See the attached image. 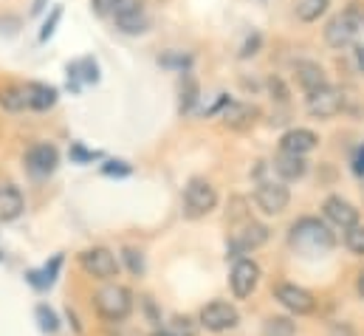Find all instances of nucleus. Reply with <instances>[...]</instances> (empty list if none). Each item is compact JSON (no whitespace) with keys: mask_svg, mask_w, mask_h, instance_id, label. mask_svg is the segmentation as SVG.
Here are the masks:
<instances>
[{"mask_svg":"<svg viewBox=\"0 0 364 336\" xmlns=\"http://www.w3.org/2000/svg\"><path fill=\"white\" fill-rule=\"evenodd\" d=\"M288 243L305 257H322L336 246V238L319 218H299L288 232Z\"/></svg>","mask_w":364,"mask_h":336,"instance_id":"obj_1","label":"nucleus"},{"mask_svg":"<svg viewBox=\"0 0 364 336\" xmlns=\"http://www.w3.org/2000/svg\"><path fill=\"white\" fill-rule=\"evenodd\" d=\"M364 31V3L350 0L336 17L328 20L325 26V43L331 48H345L350 43H356V37Z\"/></svg>","mask_w":364,"mask_h":336,"instance_id":"obj_2","label":"nucleus"},{"mask_svg":"<svg viewBox=\"0 0 364 336\" xmlns=\"http://www.w3.org/2000/svg\"><path fill=\"white\" fill-rule=\"evenodd\" d=\"M93 305H96V314L105 320V322H124L133 311V294L124 288V285H105L96 291L93 297Z\"/></svg>","mask_w":364,"mask_h":336,"instance_id":"obj_3","label":"nucleus"},{"mask_svg":"<svg viewBox=\"0 0 364 336\" xmlns=\"http://www.w3.org/2000/svg\"><path fill=\"white\" fill-rule=\"evenodd\" d=\"M218 206V189L206 178H189L183 189V212L186 218H203Z\"/></svg>","mask_w":364,"mask_h":336,"instance_id":"obj_4","label":"nucleus"},{"mask_svg":"<svg viewBox=\"0 0 364 336\" xmlns=\"http://www.w3.org/2000/svg\"><path fill=\"white\" fill-rule=\"evenodd\" d=\"M305 107L314 119H333L345 107V93L333 85H325L314 93H305Z\"/></svg>","mask_w":364,"mask_h":336,"instance_id":"obj_5","label":"nucleus"},{"mask_svg":"<svg viewBox=\"0 0 364 336\" xmlns=\"http://www.w3.org/2000/svg\"><path fill=\"white\" fill-rule=\"evenodd\" d=\"M237 322H240V314L226 300H215V303H209V305L200 308V325L206 331H212V334L232 331V328H237Z\"/></svg>","mask_w":364,"mask_h":336,"instance_id":"obj_6","label":"nucleus"},{"mask_svg":"<svg viewBox=\"0 0 364 336\" xmlns=\"http://www.w3.org/2000/svg\"><path fill=\"white\" fill-rule=\"evenodd\" d=\"M274 297H277V303H279L282 308H288V311L296 314V317H305V314H314V311H316L314 294H311L308 288L296 285V283H279V285L274 288Z\"/></svg>","mask_w":364,"mask_h":336,"instance_id":"obj_7","label":"nucleus"},{"mask_svg":"<svg viewBox=\"0 0 364 336\" xmlns=\"http://www.w3.org/2000/svg\"><path fill=\"white\" fill-rule=\"evenodd\" d=\"M291 192L282 181H260L255 189V204L266 212V215H282L288 209Z\"/></svg>","mask_w":364,"mask_h":336,"instance_id":"obj_8","label":"nucleus"},{"mask_svg":"<svg viewBox=\"0 0 364 336\" xmlns=\"http://www.w3.org/2000/svg\"><path fill=\"white\" fill-rule=\"evenodd\" d=\"M257 283H260V266H257L255 260H249V257H240V260L235 263L232 274H229L232 294H235L237 300H246V297L255 294Z\"/></svg>","mask_w":364,"mask_h":336,"instance_id":"obj_9","label":"nucleus"},{"mask_svg":"<svg viewBox=\"0 0 364 336\" xmlns=\"http://www.w3.org/2000/svg\"><path fill=\"white\" fill-rule=\"evenodd\" d=\"M80 263H82V268L96 277V280H113L116 274H119V260H116V254L110 252V249H105V246H93V249H85V252L80 254Z\"/></svg>","mask_w":364,"mask_h":336,"instance_id":"obj_10","label":"nucleus"},{"mask_svg":"<svg viewBox=\"0 0 364 336\" xmlns=\"http://www.w3.org/2000/svg\"><path fill=\"white\" fill-rule=\"evenodd\" d=\"M266 241H269V226H266V224H257V221H249V224H243V226L232 235L229 252L235 254V257H237V254L255 252V249H260Z\"/></svg>","mask_w":364,"mask_h":336,"instance_id":"obj_11","label":"nucleus"},{"mask_svg":"<svg viewBox=\"0 0 364 336\" xmlns=\"http://www.w3.org/2000/svg\"><path fill=\"white\" fill-rule=\"evenodd\" d=\"M57 164H60V153L48 142H40V145L28 147V153H26V169L31 175H40V178L43 175H51L57 169Z\"/></svg>","mask_w":364,"mask_h":336,"instance_id":"obj_12","label":"nucleus"},{"mask_svg":"<svg viewBox=\"0 0 364 336\" xmlns=\"http://www.w3.org/2000/svg\"><path fill=\"white\" fill-rule=\"evenodd\" d=\"M325 218L333 224V226H339V229H353V226H359V209L350 204V201H345L342 195H331L328 201H325Z\"/></svg>","mask_w":364,"mask_h":336,"instance_id":"obj_13","label":"nucleus"},{"mask_svg":"<svg viewBox=\"0 0 364 336\" xmlns=\"http://www.w3.org/2000/svg\"><path fill=\"white\" fill-rule=\"evenodd\" d=\"M316 145H319V136L314 130H308V127H291L279 139V150L291 153V156H305V153L316 150Z\"/></svg>","mask_w":364,"mask_h":336,"instance_id":"obj_14","label":"nucleus"},{"mask_svg":"<svg viewBox=\"0 0 364 336\" xmlns=\"http://www.w3.org/2000/svg\"><path fill=\"white\" fill-rule=\"evenodd\" d=\"M257 116H260V110H257V105H252V102H229V105L220 110L223 125L232 127V130H246L249 125H255Z\"/></svg>","mask_w":364,"mask_h":336,"instance_id":"obj_15","label":"nucleus"},{"mask_svg":"<svg viewBox=\"0 0 364 336\" xmlns=\"http://www.w3.org/2000/svg\"><path fill=\"white\" fill-rule=\"evenodd\" d=\"M294 77H296V85H299L305 93H314V90H319V88L328 85V77H325L322 65H316V63H311V60L296 63V65H294Z\"/></svg>","mask_w":364,"mask_h":336,"instance_id":"obj_16","label":"nucleus"},{"mask_svg":"<svg viewBox=\"0 0 364 336\" xmlns=\"http://www.w3.org/2000/svg\"><path fill=\"white\" fill-rule=\"evenodd\" d=\"M26 99H28V107L31 110H51L60 99L57 88L46 83H26Z\"/></svg>","mask_w":364,"mask_h":336,"instance_id":"obj_17","label":"nucleus"},{"mask_svg":"<svg viewBox=\"0 0 364 336\" xmlns=\"http://www.w3.org/2000/svg\"><path fill=\"white\" fill-rule=\"evenodd\" d=\"M23 212V195L11 181H0V221H14Z\"/></svg>","mask_w":364,"mask_h":336,"instance_id":"obj_18","label":"nucleus"},{"mask_svg":"<svg viewBox=\"0 0 364 336\" xmlns=\"http://www.w3.org/2000/svg\"><path fill=\"white\" fill-rule=\"evenodd\" d=\"M113 20H116V28H119V31H124V34H141V31H147V28H150V14H147L144 3H141L139 9H133V11L116 14Z\"/></svg>","mask_w":364,"mask_h":336,"instance_id":"obj_19","label":"nucleus"},{"mask_svg":"<svg viewBox=\"0 0 364 336\" xmlns=\"http://www.w3.org/2000/svg\"><path fill=\"white\" fill-rule=\"evenodd\" d=\"M305 169H308V162H305L302 156L279 153V156L274 159V172H277L282 181H296V178L305 175Z\"/></svg>","mask_w":364,"mask_h":336,"instance_id":"obj_20","label":"nucleus"},{"mask_svg":"<svg viewBox=\"0 0 364 336\" xmlns=\"http://www.w3.org/2000/svg\"><path fill=\"white\" fill-rule=\"evenodd\" d=\"M178 93H181V102H178V110H181V116L186 113H192L195 110V105H198V96H200V88H198V80L186 71L181 77V85H178Z\"/></svg>","mask_w":364,"mask_h":336,"instance_id":"obj_21","label":"nucleus"},{"mask_svg":"<svg viewBox=\"0 0 364 336\" xmlns=\"http://www.w3.org/2000/svg\"><path fill=\"white\" fill-rule=\"evenodd\" d=\"M0 107L9 110V113H20L28 107V99H26V85H9L0 90Z\"/></svg>","mask_w":364,"mask_h":336,"instance_id":"obj_22","label":"nucleus"},{"mask_svg":"<svg viewBox=\"0 0 364 336\" xmlns=\"http://www.w3.org/2000/svg\"><path fill=\"white\" fill-rule=\"evenodd\" d=\"M328 6H331V0H294V14L302 23H314L328 11Z\"/></svg>","mask_w":364,"mask_h":336,"instance_id":"obj_23","label":"nucleus"},{"mask_svg":"<svg viewBox=\"0 0 364 336\" xmlns=\"http://www.w3.org/2000/svg\"><path fill=\"white\" fill-rule=\"evenodd\" d=\"M60 263H63V257L57 254V257L51 260V266H46L43 271H28V283H31L34 288H51V285H54V274H57Z\"/></svg>","mask_w":364,"mask_h":336,"instance_id":"obj_24","label":"nucleus"},{"mask_svg":"<svg viewBox=\"0 0 364 336\" xmlns=\"http://www.w3.org/2000/svg\"><path fill=\"white\" fill-rule=\"evenodd\" d=\"M263 336H296V325L288 317H269L263 325Z\"/></svg>","mask_w":364,"mask_h":336,"instance_id":"obj_25","label":"nucleus"},{"mask_svg":"<svg viewBox=\"0 0 364 336\" xmlns=\"http://www.w3.org/2000/svg\"><path fill=\"white\" fill-rule=\"evenodd\" d=\"M68 74H71V77H82L85 83H99V68H96L93 57H82L80 63L68 65Z\"/></svg>","mask_w":364,"mask_h":336,"instance_id":"obj_26","label":"nucleus"},{"mask_svg":"<svg viewBox=\"0 0 364 336\" xmlns=\"http://www.w3.org/2000/svg\"><path fill=\"white\" fill-rule=\"evenodd\" d=\"M159 63H161L164 68H173V71L186 74V71H189V65H192V54H183V51H167V54H161V57H159Z\"/></svg>","mask_w":364,"mask_h":336,"instance_id":"obj_27","label":"nucleus"},{"mask_svg":"<svg viewBox=\"0 0 364 336\" xmlns=\"http://www.w3.org/2000/svg\"><path fill=\"white\" fill-rule=\"evenodd\" d=\"M37 320H40V328H43L46 334H54V331L60 328V322H57V314H54L48 305H37Z\"/></svg>","mask_w":364,"mask_h":336,"instance_id":"obj_28","label":"nucleus"},{"mask_svg":"<svg viewBox=\"0 0 364 336\" xmlns=\"http://www.w3.org/2000/svg\"><path fill=\"white\" fill-rule=\"evenodd\" d=\"M345 243H348V249L353 254H362L364 257V226H353V229H348V235H345Z\"/></svg>","mask_w":364,"mask_h":336,"instance_id":"obj_29","label":"nucleus"},{"mask_svg":"<svg viewBox=\"0 0 364 336\" xmlns=\"http://www.w3.org/2000/svg\"><path fill=\"white\" fill-rule=\"evenodd\" d=\"M93 159H99V153H96V150L82 147L80 142H74V145H71V162H74V164H91Z\"/></svg>","mask_w":364,"mask_h":336,"instance_id":"obj_30","label":"nucleus"},{"mask_svg":"<svg viewBox=\"0 0 364 336\" xmlns=\"http://www.w3.org/2000/svg\"><path fill=\"white\" fill-rule=\"evenodd\" d=\"M122 257H124V263H127V268H130L133 274H144V257H141L139 249H124Z\"/></svg>","mask_w":364,"mask_h":336,"instance_id":"obj_31","label":"nucleus"},{"mask_svg":"<svg viewBox=\"0 0 364 336\" xmlns=\"http://www.w3.org/2000/svg\"><path fill=\"white\" fill-rule=\"evenodd\" d=\"M60 17H63V6H54V11H51V17L43 23V31H40V43H46L51 34H54V26L60 23Z\"/></svg>","mask_w":364,"mask_h":336,"instance_id":"obj_32","label":"nucleus"},{"mask_svg":"<svg viewBox=\"0 0 364 336\" xmlns=\"http://www.w3.org/2000/svg\"><path fill=\"white\" fill-rule=\"evenodd\" d=\"M260 46H263V37L255 31L246 43H243V48H240V60H249V57H255L257 51H260Z\"/></svg>","mask_w":364,"mask_h":336,"instance_id":"obj_33","label":"nucleus"},{"mask_svg":"<svg viewBox=\"0 0 364 336\" xmlns=\"http://www.w3.org/2000/svg\"><path fill=\"white\" fill-rule=\"evenodd\" d=\"M102 172H105V175H130L133 167H130L127 162H105V164H102Z\"/></svg>","mask_w":364,"mask_h":336,"instance_id":"obj_34","label":"nucleus"},{"mask_svg":"<svg viewBox=\"0 0 364 336\" xmlns=\"http://www.w3.org/2000/svg\"><path fill=\"white\" fill-rule=\"evenodd\" d=\"M269 90H272V99H277V102H288V90H285V85H282L279 77H272V80H269Z\"/></svg>","mask_w":364,"mask_h":336,"instance_id":"obj_35","label":"nucleus"},{"mask_svg":"<svg viewBox=\"0 0 364 336\" xmlns=\"http://www.w3.org/2000/svg\"><path fill=\"white\" fill-rule=\"evenodd\" d=\"M116 3H119V0H93V11H96L99 17H107V14H113Z\"/></svg>","mask_w":364,"mask_h":336,"instance_id":"obj_36","label":"nucleus"},{"mask_svg":"<svg viewBox=\"0 0 364 336\" xmlns=\"http://www.w3.org/2000/svg\"><path fill=\"white\" fill-rule=\"evenodd\" d=\"M139 6H141V0H119L116 9H113V17H116V14H124V11H133V9H139Z\"/></svg>","mask_w":364,"mask_h":336,"instance_id":"obj_37","label":"nucleus"},{"mask_svg":"<svg viewBox=\"0 0 364 336\" xmlns=\"http://www.w3.org/2000/svg\"><path fill=\"white\" fill-rule=\"evenodd\" d=\"M353 172H356V175H364V145L356 147V153H353Z\"/></svg>","mask_w":364,"mask_h":336,"instance_id":"obj_38","label":"nucleus"},{"mask_svg":"<svg viewBox=\"0 0 364 336\" xmlns=\"http://www.w3.org/2000/svg\"><path fill=\"white\" fill-rule=\"evenodd\" d=\"M356 65H359V71L364 74V46H356Z\"/></svg>","mask_w":364,"mask_h":336,"instance_id":"obj_39","label":"nucleus"},{"mask_svg":"<svg viewBox=\"0 0 364 336\" xmlns=\"http://www.w3.org/2000/svg\"><path fill=\"white\" fill-rule=\"evenodd\" d=\"M331 336H353V334H350V328H345V325H336V328L331 331Z\"/></svg>","mask_w":364,"mask_h":336,"instance_id":"obj_40","label":"nucleus"},{"mask_svg":"<svg viewBox=\"0 0 364 336\" xmlns=\"http://www.w3.org/2000/svg\"><path fill=\"white\" fill-rule=\"evenodd\" d=\"M356 288H359V294H362V300H364V268L359 271V280H356Z\"/></svg>","mask_w":364,"mask_h":336,"instance_id":"obj_41","label":"nucleus"},{"mask_svg":"<svg viewBox=\"0 0 364 336\" xmlns=\"http://www.w3.org/2000/svg\"><path fill=\"white\" fill-rule=\"evenodd\" d=\"M43 6H46V0H34V6H31V14H40V11H43Z\"/></svg>","mask_w":364,"mask_h":336,"instance_id":"obj_42","label":"nucleus"},{"mask_svg":"<svg viewBox=\"0 0 364 336\" xmlns=\"http://www.w3.org/2000/svg\"><path fill=\"white\" fill-rule=\"evenodd\" d=\"M150 336H178V334H173V331H156V334H150Z\"/></svg>","mask_w":364,"mask_h":336,"instance_id":"obj_43","label":"nucleus"},{"mask_svg":"<svg viewBox=\"0 0 364 336\" xmlns=\"http://www.w3.org/2000/svg\"><path fill=\"white\" fill-rule=\"evenodd\" d=\"M362 192H364V189H362Z\"/></svg>","mask_w":364,"mask_h":336,"instance_id":"obj_44","label":"nucleus"}]
</instances>
